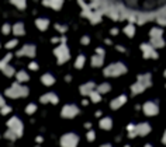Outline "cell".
I'll return each instance as SVG.
<instances>
[{
    "label": "cell",
    "instance_id": "6da1fadb",
    "mask_svg": "<svg viewBox=\"0 0 166 147\" xmlns=\"http://www.w3.org/2000/svg\"><path fill=\"white\" fill-rule=\"evenodd\" d=\"M149 85H151V74H141L138 77V81L131 87V91L132 94H139Z\"/></svg>",
    "mask_w": 166,
    "mask_h": 147
},
{
    "label": "cell",
    "instance_id": "7a4b0ae2",
    "mask_svg": "<svg viewBox=\"0 0 166 147\" xmlns=\"http://www.w3.org/2000/svg\"><path fill=\"white\" fill-rule=\"evenodd\" d=\"M6 95L10 97V98H20V97H27L28 95V88L24 85L20 84H13L7 91H6Z\"/></svg>",
    "mask_w": 166,
    "mask_h": 147
},
{
    "label": "cell",
    "instance_id": "3957f363",
    "mask_svg": "<svg viewBox=\"0 0 166 147\" xmlns=\"http://www.w3.org/2000/svg\"><path fill=\"white\" fill-rule=\"evenodd\" d=\"M127 71V67L123 65V63H113V65H110L108 67L104 69V74H106L107 77H117L120 76V74L125 73Z\"/></svg>",
    "mask_w": 166,
    "mask_h": 147
},
{
    "label": "cell",
    "instance_id": "277c9868",
    "mask_svg": "<svg viewBox=\"0 0 166 147\" xmlns=\"http://www.w3.org/2000/svg\"><path fill=\"white\" fill-rule=\"evenodd\" d=\"M53 53H55V56L58 57V62L59 63H65L66 60H69V57H70L69 49H68V46L65 45V44H61V45H59L58 48L53 51Z\"/></svg>",
    "mask_w": 166,
    "mask_h": 147
},
{
    "label": "cell",
    "instance_id": "5b68a950",
    "mask_svg": "<svg viewBox=\"0 0 166 147\" xmlns=\"http://www.w3.org/2000/svg\"><path fill=\"white\" fill-rule=\"evenodd\" d=\"M7 126H8V129L11 130V132H14L17 135V137H20V136L23 135V123H21V121H20L18 118H11V119H8V122H7Z\"/></svg>",
    "mask_w": 166,
    "mask_h": 147
},
{
    "label": "cell",
    "instance_id": "8992f818",
    "mask_svg": "<svg viewBox=\"0 0 166 147\" xmlns=\"http://www.w3.org/2000/svg\"><path fill=\"white\" fill-rule=\"evenodd\" d=\"M78 141H79V137L73 133H68V135L62 136L61 139V146L62 147H76L78 146Z\"/></svg>",
    "mask_w": 166,
    "mask_h": 147
},
{
    "label": "cell",
    "instance_id": "52a82bcc",
    "mask_svg": "<svg viewBox=\"0 0 166 147\" xmlns=\"http://www.w3.org/2000/svg\"><path fill=\"white\" fill-rule=\"evenodd\" d=\"M79 113V108L76 105H65L62 108V116L63 118H73Z\"/></svg>",
    "mask_w": 166,
    "mask_h": 147
},
{
    "label": "cell",
    "instance_id": "ba28073f",
    "mask_svg": "<svg viewBox=\"0 0 166 147\" xmlns=\"http://www.w3.org/2000/svg\"><path fill=\"white\" fill-rule=\"evenodd\" d=\"M143 112H145V115L153 116L159 112V108H158V105L155 104V102L149 101V102H145V104H143Z\"/></svg>",
    "mask_w": 166,
    "mask_h": 147
},
{
    "label": "cell",
    "instance_id": "9c48e42d",
    "mask_svg": "<svg viewBox=\"0 0 166 147\" xmlns=\"http://www.w3.org/2000/svg\"><path fill=\"white\" fill-rule=\"evenodd\" d=\"M18 56H35V46L34 45H24L18 52H17Z\"/></svg>",
    "mask_w": 166,
    "mask_h": 147
},
{
    "label": "cell",
    "instance_id": "30bf717a",
    "mask_svg": "<svg viewBox=\"0 0 166 147\" xmlns=\"http://www.w3.org/2000/svg\"><path fill=\"white\" fill-rule=\"evenodd\" d=\"M141 49H142V52H143V57H146V59H148V57H158V53L156 52H155V49L152 48L151 45H146V44H142V45H141Z\"/></svg>",
    "mask_w": 166,
    "mask_h": 147
},
{
    "label": "cell",
    "instance_id": "8fae6325",
    "mask_svg": "<svg viewBox=\"0 0 166 147\" xmlns=\"http://www.w3.org/2000/svg\"><path fill=\"white\" fill-rule=\"evenodd\" d=\"M149 132H151V126H149L148 123H139L135 126V133L139 136H145V135H148Z\"/></svg>",
    "mask_w": 166,
    "mask_h": 147
},
{
    "label": "cell",
    "instance_id": "7c38bea8",
    "mask_svg": "<svg viewBox=\"0 0 166 147\" xmlns=\"http://www.w3.org/2000/svg\"><path fill=\"white\" fill-rule=\"evenodd\" d=\"M42 4L44 6H49L53 10H59L62 7V4H63V0H44Z\"/></svg>",
    "mask_w": 166,
    "mask_h": 147
},
{
    "label": "cell",
    "instance_id": "4fadbf2b",
    "mask_svg": "<svg viewBox=\"0 0 166 147\" xmlns=\"http://www.w3.org/2000/svg\"><path fill=\"white\" fill-rule=\"evenodd\" d=\"M125 101H127V97L125 95H120V97H117L115 99H113L111 104H110V107H111L113 109H118L121 105L125 104Z\"/></svg>",
    "mask_w": 166,
    "mask_h": 147
},
{
    "label": "cell",
    "instance_id": "5bb4252c",
    "mask_svg": "<svg viewBox=\"0 0 166 147\" xmlns=\"http://www.w3.org/2000/svg\"><path fill=\"white\" fill-rule=\"evenodd\" d=\"M58 97L55 95V94H52V93H48V94H44V95L41 97V102H52V104H58Z\"/></svg>",
    "mask_w": 166,
    "mask_h": 147
},
{
    "label": "cell",
    "instance_id": "9a60e30c",
    "mask_svg": "<svg viewBox=\"0 0 166 147\" xmlns=\"http://www.w3.org/2000/svg\"><path fill=\"white\" fill-rule=\"evenodd\" d=\"M35 25L38 27V30H41V31H45V30L48 28V25H49V21H48L47 18H37Z\"/></svg>",
    "mask_w": 166,
    "mask_h": 147
},
{
    "label": "cell",
    "instance_id": "2e32d148",
    "mask_svg": "<svg viewBox=\"0 0 166 147\" xmlns=\"http://www.w3.org/2000/svg\"><path fill=\"white\" fill-rule=\"evenodd\" d=\"M93 88H94V84H93V83H86V84H83L80 87V93L83 94V95H89V94L93 91Z\"/></svg>",
    "mask_w": 166,
    "mask_h": 147
},
{
    "label": "cell",
    "instance_id": "e0dca14e",
    "mask_svg": "<svg viewBox=\"0 0 166 147\" xmlns=\"http://www.w3.org/2000/svg\"><path fill=\"white\" fill-rule=\"evenodd\" d=\"M11 31H13L16 35H24L25 30H24V25H23L21 23H17V24H14V25H13Z\"/></svg>",
    "mask_w": 166,
    "mask_h": 147
},
{
    "label": "cell",
    "instance_id": "ac0fdd59",
    "mask_svg": "<svg viewBox=\"0 0 166 147\" xmlns=\"http://www.w3.org/2000/svg\"><path fill=\"white\" fill-rule=\"evenodd\" d=\"M151 46L152 48H162V46H165V41L162 39V37L160 38H151Z\"/></svg>",
    "mask_w": 166,
    "mask_h": 147
},
{
    "label": "cell",
    "instance_id": "d6986e66",
    "mask_svg": "<svg viewBox=\"0 0 166 147\" xmlns=\"http://www.w3.org/2000/svg\"><path fill=\"white\" fill-rule=\"evenodd\" d=\"M111 126H113V121L110 118H103L100 121V127H101V129L108 130V129H111Z\"/></svg>",
    "mask_w": 166,
    "mask_h": 147
},
{
    "label": "cell",
    "instance_id": "ffe728a7",
    "mask_svg": "<svg viewBox=\"0 0 166 147\" xmlns=\"http://www.w3.org/2000/svg\"><path fill=\"white\" fill-rule=\"evenodd\" d=\"M41 81L44 83L45 85H52L53 81H55V79H53L51 74H44V76L41 77Z\"/></svg>",
    "mask_w": 166,
    "mask_h": 147
},
{
    "label": "cell",
    "instance_id": "44dd1931",
    "mask_svg": "<svg viewBox=\"0 0 166 147\" xmlns=\"http://www.w3.org/2000/svg\"><path fill=\"white\" fill-rule=\"evenodd\" d=\"M92 65L94 66V67H98V66L103 65V56H100V55H96V56L92 57Z\"/></svg>",
    "mask_w": 166,
    "mask_h": 147
},
{
    "label": "cell",
    "instance_id": "7402d4cb",
    "mask_svg": "<svg viewBox=\"0 0 166 147\" xmlns=\"http://www.w3.org/2000/svg\"><path fill=\"white\" fill-rule=\"evenodd\" d=\"M110 84L108 83H103L101 85H98V88H97V93H100V94H104V93H108L110 91Z\"/></svg>",
    "mask_w": 166,
    "mask_h": 147
},
{
    "label": "cell",
    "instance_id": "603a6c76",
    "mask_svg": "<svg viewBox=\"0 0 166 147\" xmlns=\"http://www.w3.org/2000/svg\"><path fill=\"white\" fill-rule=\"evenodd\" d=\"M89 97H90V99H92L93 102H98L101 99V94L97 93V91H92V93L89 94Z\"/></svg>",
    "mask_w": 166,
    "mask_h": 147
},
{
    "label": "cell",
    "instance_id": "cb8c5ba5",
    "mask_svg": "<svg viewBox=\"0 0 166 147\" xmlns=\"http://www.w3.org/2000/svg\"><path fill=\"white\" fill-rule=\"evenodd\" d=\"M10 59H11V55L10 53L6 55V56L3 57L2 60H0V69H4L6 66H8V62H10Z\"/></svg>",
    "mask_w": 166,
    "mask_h": 147
},
{
    "label": "cell",
    "instance_id": "d4e9b609",
    "mask_svg": "<svg viewBox=\"0 0 166 147\" xmlns=\"http://www.w3.org/2000/svg\"><path fill=\"white\" fill-rule=\"evenodd\" d=\"M83 65H84V56H83V55H80V56H78V59H76V62H75V67L76 69H82V67H83Z\"/></svg>",
    "mask_w": 166,
    "mask_h": 147
},
{
    "label": "cell",
    "instance_id": "484cf974",
    "mask_svg": "<svg viewBox=\"0 0 166 147\" xmlns=\"http://www.w3.org/2000/svg\"><path fill=\"white\" fill-rule=\"evenodd\" d=\"M30 79V77H28V74L25 73V71H18V73H17V80H18V81H27V80Z\"/></svg>",
    "mask_w": 166,
    "mask_h": 147
},
{
    "label": "cell",
    "instance_id": "4316f807",
    "mask_svg": "<svg viewBox=\"0 0 166 147\" xmlns=\"http://www.w3.org/2000/svg\"><path fill=\"white\" fill-rule=\"evenodd\" d=\"M11 3L14 6H17L18 9H25V3H27V0H11Z\"/></svg>",
    "mask_w": 166,
    "mask_h": 147
},
{
    "label": "cell",
    "instance_id": "83f0119b",
    "mask_svg": "<svg viewBox=\"0 0 166 147\" xmlns=\"http://www.w3.org/2000/svg\"><path fill=\"white\" fill-rule=\"evenodd\" d=\"M160 37H162V30L159 28L151 30V38H160Z\"/></svg>",
    "mask_w": 166,
    "mask_h": 147
},
{
    "label": "cell",
    "instance_id": "f1b7e54d",
    "mask_svg": "<svg viewBox=\"0 0 166 147\" xmlns=\"http://www.w3.org/2000/svg\"><path fill=\"white\" fill-rule=\"evenodd\" d=\"M124 32H125L128 37H134V34H135V28L132 25H127L125 28H124Z\"/></svg>",
    "mask_w": 166,
    "mask_h": 147
},
{
    "label": "cell",
    "instance_id": "f546056e",
    "mask_svg": "<svg viewBox=\"0 0 166 147\" xmlns=\"http://www.w3.org/2000/svg\"><path fill=\"white\" fill-rule=\"evenodd\" d=\"M2 70H3V73H4L6 76H8V77H11L14 74V69L11 67V66H6V67L2 69Z\"/></svg>",
    "mask_w": 166,
    "mask_h": 147
},
{
    "label": "cell",
    "instance_id": "4dcf8cb0",
    "mask_svg": "<svg viewBox=\"0 0 166 147\" xmlns=\"http://www.w3.org/2000/svg\"><path fill=\"white\" fill-rule=\"evenodd\" d=\"M6 139H8V140H16V139H17V135H16V133H14V132H11V130L10 129H8L7 130V132H6Z\"/></svg>",
    "mask_w": 166,
    "mask_h": 147
},
{
    "label": "cell",
    "instance_id": "1f68e13d",
    "mask_svg": "<svg viewBox=\"0 0 166 147\" xmlns=\"http://www.w3.org/2000/svg\"><path fill=\"white\" fill-rule=\"evenodd\" d=\"M37 111V107H35V104H30L27 107V109H25V112L27 113H34Z\"/></svg>",
    "mask_w": 166,
    "mask_h": 147
},
{
    "label": "cell",
    "instance_id": "d6a6232c",
    "mask_svg": "<svg viewBox=\"0 0 166 147\" xmlns=\"http://www.w3.org/2000/svg\"><path fill=\"white\" fill-rule=\"evenodd\" d=\"M10 111H11V108H10V107H7V105H4V107L0 108V112H2L3 115H7V113L10 112Z\"/></svg>",
    "mask_w": 166,
    "mask_h": 147
},
{
    "label": "cell",
    "instance_id": "836d02e7",
    "mask_svg": "<svg viewBox=\"0 0 166 147\" xmlns=\"http://www.w3.org/2000/svg\"><path fill=\"white\" fill-rule=\"evenodd\" d=\"M17 44H18V41H17V39H11V41H8L7 45H6V46H7V48L10 49V48H14V46L17 45Z\"/></svg>",
    "mask_w": 166,
    "mask_h": 147
},
{
    "label": "cell",
    "instance_id": "e575fe53",
    "mask_svg": "<svg viewBox=\"0 0 166 147\" xmlns=\"http://www.w3.org/2000/svg\"><path fill=\"white\" fill-rule=\"evenodd\" d=\"M96 139V135H94V132L93 130H90V132H87V140H90V141H93Z\"/></svg>",
    "mask_w": 166,
    "mask_h": 147
},
{
    "label": "cell",
    "instance_id": "d590c367",
    "mask_svg": "<svg viewBox=\"0 0 166 147\" xmlns=\"http://www.w3.org/2000/svg\"><path fill=\"white\" fill-rule=\"evenodd\" d=\"M2 31H3V34H8V32L11 31V27L8 25V24H4V25H3V28H2Z\"/></svg>",
    "mask_w": 166,
    "mask_h": 147
},
{
    "label": "cell",
    "instance_id": "8d00e7d4",
    "mask_svg": "<svg viewBox=\"0 0 166 147\" xmlns=\"http://www.w3.org/2000/svg\"><path fill=\"white\" fill-rule=\"evenodd\" d=\"M55 28L58 30V31H61V32H65V31H66V27L59 25V24H56V25H55Z\"/></svg>",
    "mask_w": 166,
    "mask_h": 147
},
{
    "label": "cell",
    "instance_id": "74e56055",
    "mask_svg": "<svg viewBox=\"0 0 166 147\" xmlns=\"http://www.w3.org/2000/svg\"><path fill=\"white\" fill-rule=\"evenodd\" d=\"M30 69H31V70H37V69H38V65H37L35 62L30 63Z\"/></svg>",
    "mask_w": 166,
    "mask_h": 147
},
{
    "label": "cell",
    "instance_id": "f35d334b",
    "mask_svg": "<svg viewBox=\"0 0 166 147\" xmlns=\"http://www.w3.org/2000/svg\"><path fill=\"white\" fill-rule=\"evenodd\" d=\"M96 52H97V55H100V56H104V49L103 48H97Z\"/></svg>",
    "mask_w": 166,
    "mask_h": 147
},
{
    "label": "cell",
    "instance_id": "ab89813d",
    "mask_svg": "<svg viewBox=\"0 0 166 147\" xmlns=\"http://www.w3.org/2000/svg\"><path fill=\"white\" fill-rule=\"evenodd\" d=\"M82 44H83V45H87V44H89V37H83V38H82Z\"/></svg>",
    "mask_w": 166,
    "mask_h": 147
},
{
    "label": "cell",
    "instance_id": "60d3db41",
    "mask_svg": "<svg viewBox=\"0 0 166 147\" xmlns=\"http://www.w3.org/2000/svg\"><path fill=\"white\" fill-rule=\"evenodd\" d=\"M4 98H3V97L2 95H0V108H2V107H4Z\"/></svg>",
    "mask_w": 166,
    "mask_h": 147
},
{
    "label": "cell",
    "instance_id": "b9f144b4",
    "mask_svg": "<svg viewBox=\"0 0 166 147\" xmlns=\"http://www.w3.org/2000/svg\"><path fill=\"white\" fill-rule=\"evenodd\" d=\"M117 32H118V30H117V28H113V30H111V34H113V35H115Z\"/></svg>",
    "mask_w": 166,
    "mask_h": 147
},
{
    "label": "cell",
    "instance_id": "7bdbcfd3",
    "mask_svg": "<svg viewBox=\"0 0 166 147\" xmlns=\"http://www.w3.org/2000/svg\"><path fill=\"white\" fill-rule=\"evenodd\" d=\"M59 41H61V39H58V38H52V42H53V44H56V42H59Z\"/></svg>",
    "mask_w": 166,
    "mask_h": 147
},
{
    "label": "cell",
    "instance_id": "ee69618b",
    "mask_svg": "<svg viewBox=\"0 0 166 147\" xmlns=\"http://www.w3.org/2000/svg\"><path fill=\"white\" fill-rule=\"evenodd\" d=\"M162 140H163V143L166 144V130H165V135H163V139H162Z\"/></svg>",
    "mask_w": 166,
    "mask_h": 147
},
{
    "label": "cell",
    "instance_id": "f6af8a7d",
    "mask_svg": "<svg viewBox=\"0 0 166 147\" xmlns=\"http://www.w3.org/2000/svg\"><path fill=\"white\" fill-rule=\"evenodd\" d=\"M100 147H111L110 144H103V146H100Z\"/></svg>",
    "mask_w": 166,
    "mask_h": 147
},
{
    "label": "cell",
    "instance_id": "bcb514c9",
    "mask_svg": "<svg viewBox=\"0 0 166 147\" xmlns=\"http://www.w3.org/2000/svg\"><path fill=\"white\" fill-rule=\"evenodd\" d=\"M145 147H152V146H151V144H146V146H145Z\"/></svg>",
    "mask_w": 166,
    "mask_h": 147
},
{
    "label": "cell",
    "instance_id": "7dc6e473",
    "mask_svg": "<svg viewBox=\"0 0 166 147\" xmlns=\"http://www.w3.org/2000/svg\"><path fill=\"white\" fill-rule=\"evenodd\" d=\"M165 77H166V70H165Z\"/></svg>",
    "mask_w": 166,
    "mask_h": 147
}]
</instances>
